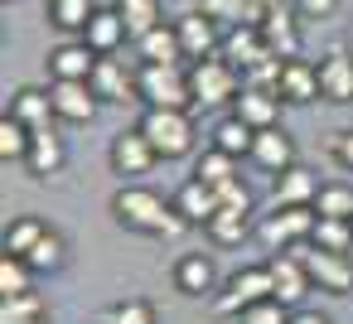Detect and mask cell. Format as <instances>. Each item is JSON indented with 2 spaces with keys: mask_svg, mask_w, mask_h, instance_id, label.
Wrapping results in <instances>:
<instances>
[{
  "mask_svg": "<svg viewBox=\"0 0 353 324\" xmlns=\"http://www.w3.org/2000/svg\"><path fill=\"white\" fill-rule=\"evenodd\" d=\"M314 199H319V174L310 165L295 160L290 170L276 174V208H314Z\"/></svg>",
  "mask_w": 353,
  "mask_h": 324,
  "instance_id": "cell-14",
  "label": "cell"
},
{
  "mask_svg": "<svg viewBox=\"0 0 353 324\" xmlns=\"http://www.w3.org/2000/svg\"><path fill=\"white\" fill-rule=\"evenodd\" d=\"M63 165H68V145H63V136H59L54 126L34 131V141H30V155H25V170H30L34 179H54Z\"/></svg>",
  "mask_w": 353,
  "mask_h": 324,
  "instance_id": "cell-17",
  "label": "cell"
},
{
  "mask_svg": "<svg viewBox=\"0 0 353 324\" xmlns=\"http://www.w3.org/2000/svg\"><path fill=\"white\" fill-rule=\"evenodd\" d=\"M310 242L324 247V252H348V247H353V218H324V213H319Z\"/></svg>",
  "mask_w": 353,
  "mask_h": 324,
  "instance_id": "cell-35",
  "label": "cell"
},
{
  "mask_svg": "<svg viewBox=\"0 0 353 324\" xmlns=\"http://www.w3.org/2000/svg\"><path fill=\"white\" fill-rule=\"evenodd\" d=\"M6 6H10V0H6Z\"/></svg>",
  "mask_w": 353,
  "mask_h": 324,
  "instance_id": "cell-48",
  "label": "cell"
},
{
  "mask_svg": "<svg viewBox=\"0 0 353 324\" xmlns=\"http://www.w3.org/2000/svg\"><path fill=\"white\" fill-rule=\"evenodd\" d=\"M102 324H155V305L150 300H136V295L131 300H117Z\"/></svg>",
  "mask_w": 353,
  "mask_h": 324,
  "instance_id": "cell-39",
  "label": "cell"
},
{
  "mask_svg": "<svg viewBox=\"0 0 353 324\" xmlns=\"http://www.w3.org/2000/svg\"><path fill=\"white\" fill-rule=\"evenodd\" d=\"M290 319V310L271 295V300H261V305H247V310H237L232 314V324H285Z\"/></svg>",
  "mask_w": 353,
  "mask_h": 324,
  "instance_id": "cell-40",
  "label": "cell"
},
{
  "mask_svg": "<svg viewBox=\"0 0 353 324\" xmlns=\"http://www.w3.org/2000/svg\"><path fill=\"white\" fill-rule=\"evenodd\" d=\"M78 39H83L97 59H112V54H121V44L131 39V30H126V20H121V15H117V6H112V10H97Z\"/></svg>",
  "mask_w": 353,
  "mask_h": 324,
  "instance_id": "cell-13",
  "label": "cell"
},
{
  "mask_svg": "<svg viewBox=\"0 0 353 324\" xmlns=\"http://www.w3.org/2000/svg\"><path fill=\"white\" fill-rule=\"evenodd\" d=\"M314 218H319L314 208H276V213H266V223L256 227V237H261L266 252H290V247L310 242Z\"/></svg>",
  "mask_w": 353,
  "mask_h": 324,
  "instance_id": "cell-7",
  "label": "cell"
},
{
  "mask_svg": "<svg viewBox=\"0 0 353 324\" xmlns=\"http://www.w3.org/2000/svg\"><path fill=\"white\" fill-rule=\"evenodd\" d=\"M117 15L126 20L131 39H141V34H150L155 25H165V6H160V0H117Z\"/></svg>",
  "mask_w": 353,
  "mask_h": 324,
  "instance_id": "cell-28",
  "label": "cell"
},
{
  "mask_svg": "<svg viewBox=\"0 0 353 324\" xmlns=\"http://www.w3.org/2000/svg\"><path fill=\"white\" fill-rule=\"evenodd\" d=\"M339 6H343V0H290V10H295L300 20H329Z\"/></svg>",
  "mask_w": 353,
  "mask_h": 324,
  "instance_id": "cell-42",
  "label": "cell"
},
{
  "mask_svg": "<svg viewBox=\"0 0 353 324\" xmlns=\"http://www.w3.org/2000/svg\"><path fill=\"white\" fill-rule=\"evenodd\" d=\"M189 88H194V102H199V107L237 102V92H242V68H232L223 54L199 59V63H189Z\"/></svg>",
  "mask_w": 353,
  "mask_h": 324,
  "instance_id": "cell-4",
  "label": "cell"
},
{
  "mask_svg": "<svg viewBox=\"0 0 353 324\" xmlns=\"http://www.w3.org/2000/svg\"><path fill=\"white\" fill-rule=\"evenodd\" d=\"M314 213H324V218H353V184H319Z\"/></svg>",
  "mask_w": 353,
  "mask_h": 324,
  "instance_id": "cell-38",
  "label": "cell"
},
{
  "mask_svg": "<svg viewBox=\"0 0 353 324\" xmlns=\"http://www.w3.org/2000/svg\"><path fill=\"white\" fill-rule=\"evenodd\" d=\"M266 6H276V0H266Z\"/></svg>",
  "mask_w": 353,
  "mask_h": 324,
  "instance_id": "cell-46",
  "label": "cell"
},
{
  "mask_svg": "<svg viewBox=\"0 0 353 324\" xmlns=\"http://www.w3.org/2000/svg\"><path fill=\"white\" fill-rule=\"evenodd\" d=\"M290 252H300V261H305L314 290H324V295H353L348 252H324V247H314V242H300V247H290Z\"/></svg>",
  "mask_w": 353,
  "mask_h": 324,
  "instance_id": "cell-5",
  "label": "cell"
},
{
  "mask_svg": "<svg viewBox=\"0 0 353 324\" xmlns=\"http://www.w3.org/2000/svg\"><path fill=\"white\" fill-rule=\"evenodd\" d=\"M285 324H334L329 314H319V310H290V319Z\"/></svg>",
  "mask_w": 353,
  "mask_h": 324,
  "instance_id": "cell-44",
  "label": "cell"
},
{
  "mask_svg": "<svg viewBox=\"0 0 353 324\" xmlns=\"http://www.w3.org/2000/svg\"><path fill=\"white\" fill-rule=\"evenodd\" d=\"M25 261H30L34 271H59V266L68 261V237L49 227V232H44V237L30 247V256H25Z\"/></svg>",
  "mask_w": 353,
  "mask_h": 324,
  "instance_id": "cell-36",
  "label": "cell"
},
{
  "mask_svg": "<svg viewBox=\"0 0 353 324\" xmlns=\"http://www.w3.org/2000/svg\"><path fill=\"white\" fill-rule=\"evenodd\" d=\"M276 92H281V102H290V107L314 102V97H319V68H314V63H305V59H285Z\"/></svg>",
  "mask_w": 353,
  "mask_h": 324,
  "instance_id": "cell-21",
  "label": "cell"
},
{
  "mask_svg": "<svg viewBox=\"0 0 353 324\" xmlns=\"http://www.w3.org/2000/svg\"><path fill=\"white\" fill-rule=\"evenodd\" d=\"M155 145L145 141V131L136 126V131H121L117 141H112V170L121 174V179H145L150 170H155Z\"/></svg>",
  "mask_w": 353,
  "mask_h": 324,
  "instance_id": "cell-10",
  "label": "cell"
},
{
  "mask_svg": "<svg viewBox=\"0 0 353 324\" xmlns=\"http://www.w3.org/2000/svg\"><path fill=\"white\" fill-rule=\"evenodd\" d=\"M348 266H353V247H348Z\"/></svg>",
  "mask_w": 353,
  "mask_h": 324,
  "instance_id": "cell-45",
  "label": "cell"
},
{
  "mask_svg": "<svg viewBox=\"0 0 353 324\" xmlns=\"http://www.w3.org/2000/svg\"><path fill=\"white\" fill-rule=\"evenodd\" d=\"M49 78L54 83H68V78H78V83H88L92 78V68H97V54L83 44V39H68V44H59V49H49Z\"/></svg>",
  "mask_w": 353,
  "mask_h": 324,
  "instance_id": "cell-15",
  "label": "cell"
},
{
  "mask_svg": "<svg viewBox=\"0 0 353 324\" xmlns=\"http://www.w3.org/2000/svg\"><path fill=\"white\" fill-rule=\"evenodd\" d=\"M174 208L184 213V223H189V227H208V223H213V213H218L223 203H218V189H213V184L189 179V184L174 194Z\"/></svg>",
  "mask_w": 353,
  "mask_h": 324,
  "instance_id": "cell-23",
  "label": "cell"
},
{
  "mask_svg": "<svg viewBox=\"0 0 353 324\" xmlns=\"http://www.w3.org/2000/svg\"><path fill=\"white\" fill-rule=\"evenodd\" d=\"M256 170H266V174H281V170H290L295 165V141L281 131V126H266V131H256V141H252V155H247Z\"/></svg>",
  "mask_w": 353,
  "mask_h": 324,
  "instance_id": "cell-16",
  "label": "cell"
},
{
  "mask_svg": "<svg viewBox=\"0 0 353 324\" xmlns=\"http://www.w3.org/2000/svg\"><path fill=\"white\" fill-rule=\"evenodd\" d=\"M44 232H49V223H44V218H34V213H20V218H10V227H6V252H15V256H30V247H34Z\"/></svg>",
  "mask_w": 353,
  "mask_h": 324,
  "instance_id": "cell-34",
  "label": "cell"
},
{
  "mask_svg": "<svg viewBox=\"0 0 353 324\" xmlns=\"http://www.w3.org/2000/svg\"><path fill=\"white\" fill-rule=\"evenodd\" d=\"M39 324H49V319H39Z\"/></svg>",
  "mask_w": 353,
  "mask_h": 324,
  "instance_id": "cell-47",
  "label": "cell"
},
{
  "mask_svg": "<svg viewBox=\"0 0 353 324\" xmlns=\"http://www.w3.org/2000/svg\"><path fill=\"white\" fill-rule=\"evenodd\" d=\"M271 295L285 305V310H295L314 285H310V271H305V261H300V252H271Z\"/></svg>",
  "mask_w": 353,
  "mask_h": 324,
  "instance_id": "cell-8",
  "label": "cell"
},
{
  "mask_svg": "<svg viewBox=\"0 0 353 324\" xmlns=\"http://www.w3.org/2000/svg\"><path fill=\"white\" fill-rule=\"evenodd\" d=\"M97 10H102L97 0H49V25L59 34H83Z\"/></svg>",
  "mask_w": 353,
  "mask_h": 324,
  "instance_id": "cell-27",
  "label": "cell"
},
{
  "mask_svg": "<svg viewBox=\"0 0 353 324\" xmlns=\"http://www.w3.org/2000/svg\"><path fill=\"white\" fill-rule=\"evenodd\" d=\"M141 131H145V141L155 145L160 160H184L194 150V141H199L189 107H145Z\"/></svg>",
  "mask_w": 353,
  "mask_h": 324,
  "instance_id": "cell-2",
  "label": "cell"
},
{
  "mask_svg": "<svg viewBox=\"0 0 353 324\" xmlns=\"http://www.w3.org/2000/svg\"><path fill=\"white\" fill-rule=\"evenodd\" d=\"M174 30H179V44H184V59H189V63L213 59V54L223 49V30H218V20H213L208 10H189V15H179Z\"/></svg>",
  "mask_w": 353,
  "mask_h": 324,
  "instance_id": "cell-9",
  "label": "cell"
},
{
  "mask_svg": "<svg viewBox=\"0 0 353 324\" xmlns=\"http://www.w3.org/2000/svg\"><path fill=\"white\" fill-rule=\"evenodd\" d=\"M112 218L126 227V232H141V237H179L189 223H184V213L174 208V199L165 203L155 189H145V184H121L117 194H112Z\"/></svg>",
  "mask_w": 353,
  "mask_h": 324,
  "instance_id": "cell-1",
  "label": "cell"
},
{
  "mask_svg": "<svg viewBox=\"0 0 353 324\" xmlns=\"http://www.w3.org/2000/svg\"><path fill=\"white\" fill-rule=\"evenodd\" d=\"M261 39H266V49L276 54V59H300V30H295V20H290V10L276 6L266 10V20H261Z\"/></svg>",
  "mask_w": 353,
  "mask_h": 324,
  "instance_id": "cell-22",
  "label": "cell"
},
{
  "mask_svg": "<svg viewBox=\"0 0 353 324\" xmlns=\"http://www.w3.org/2000/svg\"><path fill=\"white\" fill-rule=\"evenodd\" d=\"M232 68H252V63H261L271 49H266V39H261V25H232L228 34H223V49H218Z\"/></svg>",
  "mask_w": 353,
  "mask_h": 324,
  "instance_id": "cell-18",
  "label": "cell"
},
{
  "mask_svg": "<svg viewBox=\"0 0 353 324\" xmlns=\"http://www.w3.org/2000/svg\"><path fill=\"white\" fill-rule=\"evenodd\" d=\"M30 276H34V266H30L25 256H15V252L0 256V295H25V290H34Z\"/></svg>",
  "mask_w": 353,
  "mask_h": 324,
  "instance_id": "cell-37",
  "label": "cell"
},
{
  "mask_svg": "<svg viewBox=\"0 0 353 324\" xmlns=\"http://www.w3.org/2000/svg\"><path fill=\"white\" fill-rule=\"evenodd\" d=\"M329 155H334L343 170H353V131H339V136L329 141Z\"/></svg>",
  "mask_w": 353,
  "mask_h": 324,
  "instance_id": "cell-43",
  "label": "cell"
},
{
  "mask_svg": "<svg viewBox=\"0 0 353 324\" xmlns=\"http://www.w3.org/2000/svg\"><path fill=\"white\" fill-rule=\"evenodd\" d=\"M247 223H252V213H247V208H218V213H213V223H208L203 232H208L218 247H237V242L247 237Z\"/></svg>",
  "mask_w": 353,
  "mask_h": 324,
  "instance_id": "cell-33",
  "label": "cell"
},
{
  "mask_svg": "<svg viewBox=\"0 0 353 324\" xmlns=\"http://www.w3.org/2000/svg\"><path fill=\"white\" fill-rule=\"evenodd\" d=\"M136 97L145 107H194L189 68L184 63H141L136 73Z\"/></svg>",
  "mask_w": 353,
  "mask_h": 324,
  "instance_id": "cell-3",
  "label": "cell"
},
{
  "mask_svg": "<svg viewBox=\"0 0 353 324\" xmlns=\"http://www.w3.org/2000/svg\"><path fill=\"white\" fill-rule=\"evenodd\" d=\"M30 141H34V131H30L25 121H15L10 112L0 117V160H6V165H25Z\"/></svg>",
  "mask_w": 353,
  "mask_h": 324,
  "instance_id": "cell-30",
  "label": "cell"
},
{
  "mask_svg": "<svg viewBox=\"0 0 353 324\" xmlns=\"http://www.w3.org/2000/svg\"><path fill=\"white\" fill-rule=\"evenodd\" d=\"M49 97H54L59 121H68V126H88V121L97 117V107H102V97L92 92V83H78V78L54 83V88H49Z\"/></svg>",
  "mask_w": 353,
  "mask_h": 324,
  "instance_id": "cell-11",
  "label": "cell"
},
{
  "mask_svg": "<svg viewBox=\"0 0 353 324\" xmlns=\"http://www.w3.org/2000/svg\"><path fill=\"white\" fill-rule=\"evenodd\" d=\"M88 83H92V92H97L102 102H117V107L136 97V73H126V63H121L117 54H112V59H97V68H92Z\"/></svg>",
  "mask_w": 353,
  "mask_h": 324,
  "instance_id": "cell-19",
  "label": "cell"
},
{
  "mask_svg": "<svg viewBox=\"0 0 353 324\" xmlns=\"http://www.w3.org/2000/svg\"><path fill=\"white\" fill-rule=\"evenodd\" d=\"M261 300H271V266H242V271H232L228 285L213 295V310L232 319L237 310L261 305Z\"/></svg>",
  "mask_w": 353,
  "mask_h": 324,
  "instance_id": "cell-6",
  "label": "cell"
},
{
  "mask_svg": "<svg viewBox=\"0 0 353 324\" xmlns=\"http://www.w3.org/2000/svg\"><path fill=\"white\" fill-rule=\"evenodd\" d=\"M252 141H256V131L242 121V117H223L218 126H213V145L218 150H228V155H252Z\"/></svg>",
  "mask_w": 353,
  "mask_h": 324,
  "instance_id": "cell-31",
  "label": "cell"
},
{
  "mask_svg": "<svg viewBox=\"0 0 353 324\" xmlns=\"http://www.w3.org/2000/svg\"><path fill=\"white\" fill-rule=\"evenodd\" d=\"M49 319V305L39 290H25V295H6L0 300V324H39Z\"/></svg>",
  "mask_w": 353,
  "mask_h": 324,
  "instance_id": "cell-29",
  "label": "cell"
},
{
  "mask_svg": "<svg viewBox=\"0 0 353 324\" xmlns=\"http://www.w3.org/2000/svg\"><path fill=\"white\" fill-rule=\"evenodd\" d=\"M194 179H203V184H228V179H237V155H228V150H218V145H208L199 160H194Z\"/></svg>",
  "mask_w": 353,
  "mask_h": 324,
  "instance_id": "cell-32",
  "label": "cell"
},
{
  "mask_svg": "<svg viewBox=\"0 0 353 324\" xmlns=\"http://www.w3.org/2000/svg\"><path fill=\"white\" fill-rule=\"evenodd\" d=\"M218 203H223V208H247V213H252V189L242 184V174L228 179V184H218Z\"/></svg>",
  "mask_w": 353,
  "mask_h": 324,
  "instance_id": "cell-41",
  "label": "cell"
},
{
  "mask_svg": "<svg viewBox=\"0 0 353 324\" xmlns=\"http://www.w3.org/2000/svg\"><path fill=\"white\" fill-rule=\"evenodd\" d=\"M232 117H242L252 131L281 126V92H266V88H242V92H237V102H232Z\"/></svg>",
  "mask_w": 353,
  "mask_h": 324,
  "instance_id": "cell-20",
  "label": "cell"
},
{
  "mask_svg": "<svg viewBox=\"0 0 353 324\" xmlns=\"http://www.w3.org/2000/svg\"><path fill=\"white\" fill-rule=\"evenodd\" d=\"M15 121H25L30 131H44V126H54L59 121V112H54V97L44 92V88H20L15 97H10V107H6Z\"/></svg>",
  "mask_w": 353,
  "mask_h": 324,
  "instance_id": "cell-25",
  "label": "cell"
},
{
  "mask_svg": "<svg viewBox=\"0 0 353 324\" xmlns=\"http://www.w3.org/2000/svg\"><path fill=\"white\" fill-rule=\"evenodd\" d=\"M174 290L189 295V300H213V295H218V266H213V256L184 252V256L174 261Z\"/></svg>",
  "mask_w": 353,
  "mask_h": 324,
  "instance_id": "cell-12",
  "label": "cell"
},
{
  "mask_svg": "<svg viewBox=\"0 0 353 324\" xmlns=\"http://www.w3.org/2000/svg\"><path fill=\"white\" fill-rule=\"evenodd\" d=\"M136 54H141V63H189L174 25H155L150 34H141L136 39Z\"/></svg>",
  "mask_w": 353,
  "mask_h": 324,
  "instance_id": "cell-26",
  "label": "cell"
},
{
  "mask_svg": "<svg viewBox=\"0 0 353 324\" xmlns=\"http://www.w3.org/2000/svg\"><path fill=\"white\" fill-rule=\"evenodd\" d=\"M319 97L324 102H353V59L343 49L319 59Z\"/></svg>",
  "mask_w": 353,
  "mask_h": 324,
  "instance_id": "cell-24",
  "label": "cell"
}]
</instances>
